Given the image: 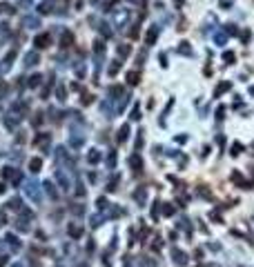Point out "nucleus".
<instances>
[{
    "mask_svg": "<svg viewBox=\"0 0 254 267\" xmlns=\"http://www.w3.org/2000/svg\"><path fill=\"white\" fill-rule=\"evenodd\" d=\"M38 167H40V161H34L32 163V169H34V172H38Z\"/></svg>",
    "mask_w": 254,
    "mask_h": 267,
    "instance_id": "7ed1b4c3",
    "label": "nucleus"
},
{
    "mask_svg": "<svg viewBox=\"0 0 254 267\" xmlns=\"http://www.w3.org/2000/svg\"><path fill=\"white\" fill-rule=\"evenodd\" d=\"M174 254H176V263H179V265H185V263H188V260H185V254H183V251H174Z\"/></svg>",
    "mask_w": 254,
    "mask_h": 267,
    "instance_id": "f257e3e1",
    "label": "nucleus"
},
{
    "mask_svg": "<svg viewBox=\"0 0 254 267\" xmlns=\"http://www.w3.org/2000/svg\"><path fill=\"white\" fill-rule=\"evenodd\" d=\"M199 267H210V265H199Z\"/></svg>",
    "mask_w": 254,
    "mask_h": 267,
    "instance_id": "20e7f679",
    "label": "nucleus"
},
{
    "mask_svg": "<svg viewBox=\"0 0 254 267\" xmlns=\"http://www.w3.org/2000/svg\"><path fill=\"white\" fill-rule=\"evenodd\" d=\"M136 78H138V74H129V83H132V85H136V83H138Z\"/></svg>",
    "mask_w": 254,
    "mask_h": 267,
    "instance_id": "f03ea898",
    "label": "nucleus"
}]
</instances>
